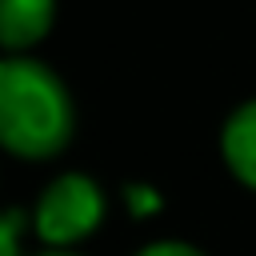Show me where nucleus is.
I'll return each mask as SVG.
<instances>
[{
    "instance_id": "1",
    "label": "nucleus",
    "mask_w": 256,
    "mask_h": 256,
    "mask_svg": "<svg viewBox=\"0 0 256 256\" xmlns=\"http://www.w3.org/2000/svg\"><path fill=\"white\" fill-rule=\"evenodd\" d=\"M0 140L20 160H48L72 140V100L48 64L28 56L0 64Z\"/></svg>"
},
{
    "instance_id": "8",
    "label": "nucleus",
    "mask_w": 256,
    "mask_h": 256,
    "mask_svg": "<svg viewBox=\"0 0 256 256\" xmlns=\"http://www.w3.org/2000/svg\"><path fill=\"white\" fill-rule=\"evenodd\" d=\"M40 256H76V252H68V248H52V252H40Z\"/></svg>"
},
{
    "instance_id": "3",
    "label": "nucleus",
    "mask_w": 256,
    "mask_h": 256,
    "mask_svg": "<svg viewBox=\"0 0 256 256\" xmlns=\"http://www.w3.org/2000/svg\"><path fill=\"white\" fill-rule=\"evenodd\" d=\"M220 152H224V164L232 168V176L256 192V100L240 104L228 120H224V132H220Z\"/></svg>"
},
{
    "instance_id": "4",
    "label": "nucleus",
    "mask_w": 256,
    "mask_h": 256,
    "mask_svg": "<svg viewBox=\"0 0 256 256\" xmlns=\"http://www.w3.org/2000/svg\"><path fill=\"white\" fill-rule=\"evenodd\" d=\"M56 16V0H0V40L8 52L32 48L48 36Z\"/></svg>"
},
{
    "instance_id": "7",
    "label": "nucleus",
    "mask_w": 256,
    "mask_h": 256,
    "mask_svg": "<svg viewBox=\"0 0 256 256\" xmlns=\"http://www.w3.org/2000/svg\"><path fill=\"white\" fill-rule=\"evenodd\" d=\"M136 256H204V252L192 248V244H184V240H156V244L140 248Z\"/></svg>"
},
{
    "instance_id": "5",
    "label": "nucleus",
    "mask_w": 256,
    "mask_h": 256,
    "mask_svg": "<svg viewBox=\"0 0 256 256\" xmlns=\"http://www.w3.org/2000/svg\"><path fill=\"white\" fill-rule=\"evenodd\" d=\"M20 228H24V212L8 208L4 212V228H0V252L4 256H20Z\"/></svg>"
},
{
    "instance_id": "6",
    "label": "nucleus",
    "mask_w": 256,
    "mask_h": 256,
    "mask_svg": "<svg viewBox=\"0 0 256 256\" xmlns=\"http://www.w3.org/2000/svg\"><path fill=\"white\" fill-rule=\"evenodd\" d=\"M124 200L132 204L136 216H148V212L160 208V192H152L148 184H128V188H124Z\"/></svg>"
},
{
    "instance_id": "2",
    "label": "nucleus",
    "mask_w": 256,
    "mask_h": 256,
    "mask_svg": "<svg viewBox=\"0 0 256 256\" xmlns=\"http://www.w3.org/2000/svg\"><path fill=\"white\" fill-rule=\"evenodd\" d=\"M104 220V192L92 176L84 172H64L56 176L40 200H36V212H32V228L44 244L52 248H68V244H80L84 236H92Z\"/></svg>"
}]
</instances>
